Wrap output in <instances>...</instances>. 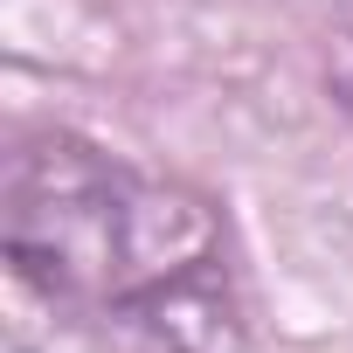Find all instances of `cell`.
Returning <instances> with one entry per match:
<instances>
[{
    "instance_id": "obj_1",
    "label": "cell",
    "mask_w": 353,
    "mask_h": 353,
    "mask_svg": "<svg viewBox=\"0 0 353 353\" xmlns=\"http://www.w3.org/2000/svg\"><path fill=\"white\" fill-rule=\"evenodd\" d=\"M0 250L42 305L118 325L152 353H250L215 201L83 132L14 139L0 173Z\"/></svg>"
},
{
    "instance_id": "obj_2",
    "label": "cell",
    "mask_w": 353,
    "mask_h": 353,
    "mask_svg": "<svg viewBox=\"0 0 353 353\" xmlns=\"http://www.w3.org/2000/svg\"><path fill=\"white\" fill-rule=\"evenodd\" d=\"M339 97H346V111H353V77H339Z\"/></svg>"
}]
</instances>
